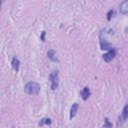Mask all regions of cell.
<instances>
[{
  "label": "cell",
  "instance_id": "cell-1",
  "mask_svg": "<svg viewBox=\"0 0 128 128\" xmlns=\"http://www.w3.org/2000/svg\"><path fill=\"white\" fill-rule=\"evenodd\" d=\"M40 88H41L40 84H38L35 81H30L25 84L24 91H25V93H27L29 95H37L40 92Z\"/></svg>",
  "mask_w": 128,
  "mask_h": 128
},
{
  "label": "cell",
  "instance_id": "cell-2",
  "mask_svg": "<svg viewBox=\"0 0 128 128\" xmlns=\"http://www.w3.org/2000/svg\"><path fill=\"white\" fill-rule=\"evenodd\" d=\"M50 80H51V88L53 90H55L58 87V83H59V76H58V71H53L50 74Z\"/></svg>",
  "mask_w": 128,
  "mask_h": 128
},
{
  "label": "cell",
  "instance_id": "cell-3",
  "mask_svg": "<svg viewBox=\"0 0 128 128\" xmlns=\"http://www.w3.org/2000/svg\"><path fill=\"white\" fill-rule=\"evenodd\" d=\"M115 54H116L115 50H114V49H110L107 53L103 54V59H104V61H106V62H110V61L115 57Z\"/></svg>",
  "mask_w": 128,
  "mask_h": 128
},
{
  "label": "cell",
  "instance_id": "cell-4",
  "mask_svg": "<svg viewBox=\"0 0 128 128\" xmlns=\"http://www.w3.org/2000/svg\"><path fill=\"white\" fill-rule=\"evenodd\" d=\"M119 12L123 15L128 14V0H124L119 6Z\"/></svg>",
  "mask_w": 128,
  "mask_h": 128
},
{
  "label": "cell",
  "instance_id": "cell-5",
  "mask_svg": "<svg viewBox=\"0 0 128 128\" xmlns=\"http://www.w3.org/2000/svg\"><path fill=\"white\" fill-rule=\"evenodd\" d=\"M78 108H79L78 103H73V104H72L71 109H70V116H69L70 119H72V118L75 117V115H76V113H77V111H78Z\"/></svg>",
  "mask_w": 128,
  "mask_h": 128
},
{
  "label": "cell",
  "instance_id": "cell-6",
  "mask_svg": "<svg viewBox=\"0 0 128 128\" xmlns=\"http://www.w3.org/2000/svg\"><path fill=\"white\" fill-rule=\"evenodd\" d=\"M100 45H101V49H103V50H110V49H112V45L110 43H108L105 39H102V38L100 40Z\"/></svg>",
  "mask_w": 128,
  "mask_h": 128
},
{
  "label": "cell",
  "instance_id": "cell-7",
  "mask_svg": "<svg viewBox=\"0 0 128 128\" xmlns=\"http://www.w3.org/2000/svg\"><path fill=\"white\" fill-rule=\"evenodd\" d=\"M81 96H82V99L83 100H87L88 97L90 96V90L88 87H84L83 90L81 91Z\"/></svg>",
  "mask_w": 128,
  "mask_h": 128
},
{
  "label": "cell",
  "instance_id": "cell-8",
  "mask_svg": "<svg viewBox=\"0 0 128 128\" xmlns=\"http://www.w3.org/2000/svg\"><path fill=\"white\" fill-rule=\"evenodd\" d=\"M11 64H12V67H13V69H14L16 72H18V70H19V64H20L19 60H18L16 57H14V58L12 59V62H11Z\"/></svg>",
  "mask_w": 128,
  "mask_h": 128
},
{
  "label": "cell",
  "instance_id": "cell-9",
  "mask_svg": "<svg viewBox=\"0 0 128 128\" xmlns=\"http://www.w3.org/2000/svg\"><path fill=\"white\" fill-rule=\"evenodd\" d=\"M47 56H48V58L51 59L52 61H58L57 58L55 57V51H54V50H49V51L47 52Z\"/></svg>",
  "mask_w": 128,
  "mask_h": 128
},
{
  "label": "cell",
  "instance_id": "cell-10",
  "mask_svg": "<svg viewBox=\"0 0 128 128\" xmlns=\"http://www.w3.org/2000/svg\"><path fill=\"white\" fill-rule=\"evenodd\" d=\"M122 117H123L124 120L128 118V104L125 105L124 108H123V111H122Z\"/></svg>",
  "mask_w": 128,
  "mask_h": 128
},
{
  "label": "cell",
  "instance_id": "cell-11",
  "mask_svg": "<svg viewBox=\"0 0 128 128\" xmlns=\"http://www.w3.org/2000/svg\"><path fill=\"white\" fill-rule=\"evenodd\" d=\"M105 122H106V123H105L104 127H107V126H108V127H111V126H112V124H110V123L108 122V120H107V119H106V121H105Z\"/></svg>",
  "mask_w": 128,
  "mask_h": 128
},
{
  "label": "cell",
  "instance_id": "cell-12",
  "mask_svg": "<svg viewBox=\"0 0 128 128\" xmlns=\"http://www.w3.org/2000/svg\"><path fill=\"white\" fill-rule=\"evenodd\" d=\"M45 31H43L42 32V35H41V39H42V41H45Z\"/></svg>",
  "mask_w": 128,
  "mask_h": 128
},
{
  "label": "cell",
  "instance_id": "cell-13",
  "mask_svg": "<svg viewBox=\"0 0 128 128\" xmlns=\"http://www.w3.org/2000/svg\"><path fill=\"white\" fill-rule=\"evenodd\" d=\"M3 1H4V0H2V2H3Z\"/></svg>",
  "mask_w": 128,
  "mask_h": 128
}]
</instances>
